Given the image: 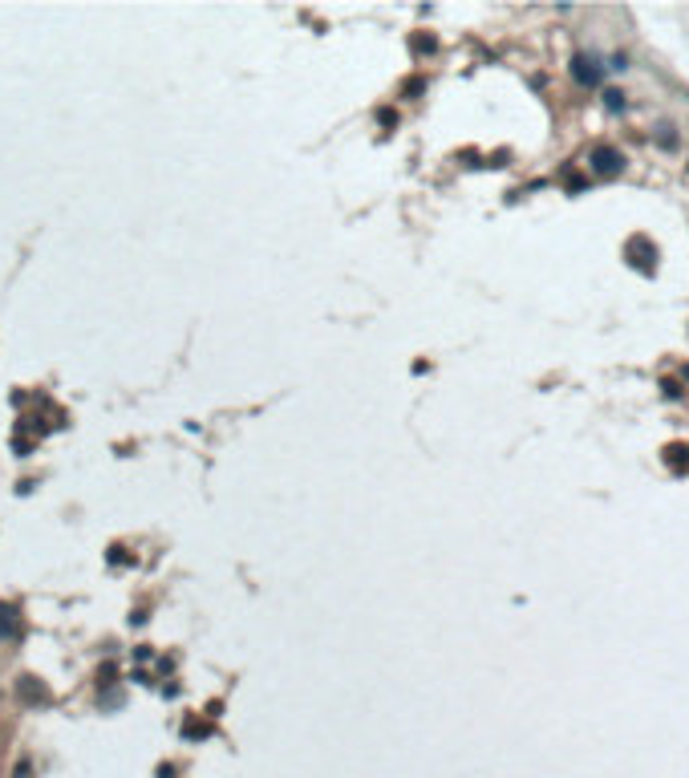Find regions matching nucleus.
I'll list each match as a JSON object with an SVG mask.
<instances>
[{"label": "nucleus", "instance_id": "obj_3", "mask_svg": "<svg viewBox=\"0 0 689 778\" xmlns=\"http://www.w3.org/2000/svg\"><path fill=\"white\" fill-rule=\"evenodd\" d=\"M17 629H21V616H17V608L0 600V637H13Z\"/></svg>", "mask_w": 689, "mask_h": 778}, {"label": "nucleus", "instance_id": "obj_4", "mask_svg": "<svg viewBox=\"0 0 689 778\" xmlns=\"http://www.w3.org/2000/svg\"><path fill=\"white\" fill-rule=\"evenodd\" d=\"M17 693H24V697H29V702H41V697H45V693H41V685L33 681V677H24V681H21V685H17Z\"/></svg>", "mask_w": 689, "mask_h": 778}, {"label": "nucleus", "instance_id": "obj_2", "mask_svg": "<svg viewBox=\"0 0 689 778\" xmlns=\"http://www.w3.org/2000/svg\"><path fill=\"white\" fill-rule=\"evenodd\" d=\"M572 77H576L580 86H600V77H604V73H600V61H596V57L580 53V57L572 61Z\"/></svg>", "mask_w": 689, "mask_h": 778}, {"label": "nucleus", "instance_id": "obj_5", "mask_svg": "<svg viewBox=\"0 0 689 778\" xmlns=\"http://www.w3.org/2000/svg\"><path fill=\"white\" fill-rule=\"evenodd\" d=\"M604 106H608V110H624V94H617V90H604Z\"/></svg>", "mask_w": 689, "mask_h": 778}, {"label": "nucleus", "instance_id": "obj_1", "mask_svg": "<svg viewBox=\"0 0 689 778\" xmlns=\"http://www.w3.org/2000/svg\"><path fill=\"white\" fill-rule=\"evenodd\" d=\"M588 163H592L596 175H617L620 166H624V154L613 150V146H596L592 154H588Z\"/></svg>", "mask_w": 689, "mask_h": 778}]
</instances>
